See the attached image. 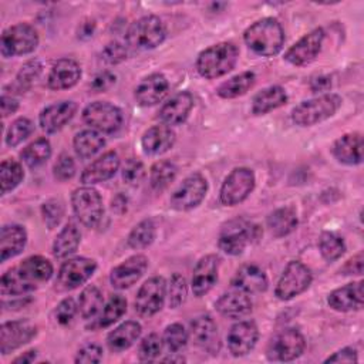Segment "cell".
<instances>
[{
	"mask_svg": "<svg viewBox=\"0 0 364 364\" xmlns=\"http://www.w3.org/2000/svg\"><path fill=\"white\" fill-rule=\"evenodd\" d=\"M127 55H128V47L118 41L107 44L101 53L102 60L108 64H118V63L124 61L127 58Z\"/></svg>",
	"mask_w": 364,
	"mask_h": 364,
	"instance_id": "obj_54",
	"label": "cell"
},
{
	"mask_svg": "<svg viewBox=\"0 0 364 364\" xmlns=\"http://www.w3.org/2000/svg\"><path fill=\"white\" fill-rule=\"evenodd\" d=\"M216 310L229 318H240L245 317L247 314H250L252 309H253V303L249 297L247 293L240 291V290H235V291H229L222 294L216 303H215Z\"/></svg>",
	"mask_w": 364,
	"mask_h": 364,
	"instance_id": "obj_31",
	"label": "cell"
},
{
	"mask_svg": "<svg viewBox=\"0 0 364 364\" xmlns=\"http://www.w3.org/2000/svg\"><path fill=\"white\" fill-rule=\"evenodd\" d=\"M77 111V104L74 101H60L46 107L40 117L38 122L43 131L48 134H54L65 127L67 122L71 121Z\"/></svg>",
	"mask_w": 364,
	"mask_h": 364,
	"instance_id": "obj_21",
	"label": "cell"
},
{
	"mask_svg": "<svg viewBox=\"0 0 364 364\" xmlns=\"http://www.w3.org/2000/svg\"><path fill=\"white\" fill-rule=\"evenodd\" d=\"M324 40L323 28H314L310 33L304 34L299 41H296L284 54L286 61L293 65L303 67L316 60L318 53L321 51Z\"/></svg>",
	"mask_w": 364,
	"mask_h": 364,
	"instance_id": "obj_16",
	"label": "cell"
},
{
	"mask_svg": "<svg viewBox=\"0 0 364 364\" xmlns=\"http://www.w3.org/2000/svg\"><path fill=\"white\" fill-rule=\"evenodd\" d=\"M164 361H171V363H182V361H185V358L183 357H173V355H169V357H166V358H164Z\"/></svg>",
	"mask_w": 364,
	"mask_h": 364,
	"instance_id": "obj_64",
	"label": "cell"
},
{
	"mask_svg": "<svg viewBox=\"0 0 364 364\" xmlns=\"http://www.w3.org/2000/svg\"><path fill=\"white\" fill-rule=\"evenodd\" d=\"M141 330V324L134 320L119 324L107 336V344L109 350L119 353L129 348L139 338Z\"/></svg>",
	"mask_w": 364,
	"mask_h": 364,
	"instance_id": "obj_34",
	"label": "cell"
},
{
	"mask_svg": "<svg viewBox=\"0 0 364 364\" xmlns=\"http://www.w3.org/2000/svg\"><path fill=\"white\" fill-rule=\"evenodd\" d=\"M239 50L233 43L223 41L205 48L196 60V70L200 77L212 80L228 74L237 61Z\"/></svg>",
	"mask_w": 364,
	"mask_h": 364,
	"instance_id": "obj_3",
	"label": "cell"
},
{
	"mask_svg": "<svg viewBox=\"0 0 364 364\" xmlns=\"http://www.w3.org/2000/svg\"><path fill=\"white\" fill-rule=\"evenodd\" d=\"M259 338V330L255 321L246 320L233 324L228 333V348L235 357L249 354Z\"/></svg>",
	"mask_w": 364,
	"mask_h": 364,
	"instance_id": "obj_18",
	"label": "cell"
},
{
	"mask_svg": "<svg viewBox=\"0 0 364 364\" xmlns=\"http://www.w3.org/2000/svg\"><path fill=\"white\" fill-rule=\"evenodd\" d=\"M41 71H43V64L37 58L28 60L27 63H24L21 65L20 71L17 73V77H16L17 87L21 91L28 90L31 87V84L40 77Z\"/></svg>",
	"mask_w": 364,
	"mask_h": 364,
	"instance_id": "obj_48",
	"label": "cell"
},
{
	"mask_svg": "<svg viewBox=\"0 0 364 364\" xmlns=\"http://www.w3.org/2000/svg\"><path fill=\"white\" fill-rule=\"evenodd\" d=\"M101 358H102V348L98 344L88 343L78 350L75 355V363H100Z\"/></svg>",
	"mask_w": 364,
	"mask_h": 364,
	"instance_id": "obj_56",
	"label": "cell"
},
{
	"mask_svg": "<svg viewBox=\"0 0 364 364\" xmlns=\"http://www.w3.org/2000/svg\"><path fill=\"white\" fill-rule=\"evenodd\" d=\"M82 119L92 129L104 134H112L122 124V112L114 104L107 101H95L82 111Z\"/></svg>",
	"mask_w": 364,
	"mask_h": 364,
	"instance_id": "obj_11",
	"label": "cell"
},
{
	"mask_svg": "<svg viewBox=\"0 0 364 364\" xmlns=\"http://www.w3.org/2000/svg\"><path fill=\"white\" fill-rule=\"evenodd\" d=\"M306 340L296 328H284L272 340L267 357L276 361H293L303 354Z\"/></svg>",
	"mask_w": 364,
	"mask_h": 364,
	"instance_id": "obj_15",
	"label": "cell"
},
{
	"mask_svg": "<svg viewBox=\"0 0 364 364\" xmlns=\"http://www.w3.org/2000/svg\"><path fill=\"white\" fill-rule=\"evenodd\" d=\"M191 336L196 346L210 354H218L220 350V338L218 326L209 316H199L191 323Z\"/></svg>",
	"mask_w": 364,
	"mask_h": 364,
	"instance_id": "obj_22",
	"label": "cell"
},
{
	"mask_svg": "<svg viewBox=\"0 0 364 364\" xmlns=\"http://www.w3.org/2000/svg\"><path fill=\"white\" fill-rule=\"evenodd\" d=\"M299 219L293 208H280L267 218V228L274 237H283L297 228Z\"/></svg>",
	"mask_w": 364,
	"mask_h": 364,
	"instance_id": "obj_35",
	"label": "cell"
},
{
	"mask_svg": "<svg viewBox=\"0 0 364 364\" xmlns=\"http://www.w3.org/2000/svg\"><path fill=\"white\" fill-rule=\"evenodd\" d=\"M77 310H78V306L74 301V299H71V297L64 299L63 301H60V304L57 306L55 313H54L57 323H60L63 326L70 324L73 321Z\"/></svg>",
	"mask_w": 364,
	"mask_h": 364,
	"instance_id": "obj_55",
	"label": "cell"
},
{
	"mask_svg": "<svg viewBox=\"0 0 364 364\" xmlns=\"http://www.w3.org/2000/svg\"><path fill=\"white\" fill-rule=\"evenodd\" d=\"M166 297V282L161 276L148 279L138 290L135 299V311L141 317H151L156 314Z\"/></svg>",
	"mask_w": 364,
	"mask_h": 364,
	"instance_id": "obj_13",
	"label": "cell"
},
{
	"mask_svg": "<svg viewBox=\"0 0 364 364\" xmlns=\"http://www.w3.org/2000/svg\"><path fill=\"white\" fill-rule=\"evenodd\" d=\"M24 178L23 168L20 162L14 159H4L0 165V182H1V193H7L13 191Z\"/></svg>",
	"mask_w": 364,
	"mask_h": 364,
	"instance_id": "obj_42",
	"label": "cell"
},
{
	"mask_svg": "<svg viewBox=\"0 0 364 364\" xmlns=\"http://www.w3.org/2000/svg\"><path fill=\"white\" fill-rule=\"evenodd\" d=\"M38 46L36 28L27 23H18L6 28L1 34V54L4 57L33 53Z\"/></svg>",
	"mask_w": 364,
	"mask_h": 364,
	"instance_id": "obj_8",
	"label": "cell"
},
{
	"mask_svg": "<svg viewBox=\"0 0 364 364\" xmlns=\"http://www.w3.org/2000/svg\"><path fill=\"white\" fill-rule=\"evenodd\" d=\"M193 108V97L188 91L175 94L159 109V119L168 125H179L186 121L191 109Z\"/></svg>",
	"mask_w": 364,
	"mask_h": 364,
	"instance_id": "obj_24",
	"label": "cell"
},
{
	"mask_svg": "<svg viewBox=\"0 0 364 364\" xmlns=\"http://www.w3.org/2000/svg\"><path fill=\"white\" fill-rule=\"evenodd\" d=\"M164 344L171 353H178L181 351L186 343H188V333L185 327L179 323L169 324L165 331H164Z\"/></svg>",
	"mask_w": 364,
	"mask_h": 364,
	"instance_id": "obj_47",
	"label": "cell"
},
{
	"mask_svg": "<svg viewBox=\"0 0 364 364\" xmlns=\"http://www.w3.org/2000/svg\"><path fill=\"white\" fill-rule=\"evenodd\" d=\"M37 333L36 326L27 320L6 321L0 327V351L9 354L10 351L27 344Z\"/></svg>",
	"mask_w": 364,
	"mask_h": 364,
	"instance_id": "obj_17",
	"label": "cell"
},
{
	"mask_svg": "<svg viewBox=\"0 0 364 364\" xmlns=\"http://www.w3.org/2000/svg\"><path fill=\"white\" fill-rule=\"evenodd\" d=\"M220 257L216 255H206L196 263L192 274V291L196 297L205 296L218 282Z\"/></svg>",
	"mask_w": 364,
	"mask_h": 364,
	"instance_id": "obj_20",
	"label": "cell"
},
{
	"mask_svg": "<svg viewBox=\"0 0 364 364\" xmlns=\"http://www.w3.org/2000/svg\"><path fill=\"white\" fill-rule=\"evenodd\" d=\"M357 361H358L357 351L353 347H344L324 360V363H357Z\"/></svg>",
	"mask_w": 364,
	"mask_h": 364,
	"instance_id": "obj_58",
	"label": "cell"
},
{
	"mask_svg": "<svg viewBox=\"0 0 364 364\" xmlns=\"http://www.w3.org/2000/svg\"><path fill=\"white\" fill-rule=\"evenodd\" d=\"M53 276V264L43 256H30L9 269L0 280L3 296H23Z\"/></svg>",
	"mask_w": 364,
	"mask_h": 364,
	"instance_id": "obj_1",
	"label": "cell"
},
{
	"mask_svg": "<svg viewBox=\"0 0 364 364\" xmlns=\"http://www.w3.org/2000/svg\"><path fill=\"white\" fill-rule=\"evenodd\" d=\"M97 263L88 257H73L63 263L57 276V287L68 291L84 284L95 272Z\"/></svg>",
	"mask_w": 364,
	"mask_h": 364,
	"instance_id": "obj_14",
	"label": "cell"
},
{
	"mask_svg": "<svg viewBox=\"0 0 364 364\" xmlns=\"http://www.w3.org/2000/svg\"><path fill=\"white\" fill-rule=\"evenodd\" d=\"M262 229L245 219H233L228 222L219 235V247L226 255H242L245 247L260 237Z\"/></svg>",
	"mask_w": 364,
	"mask_h": 364,
	"instance_id": "obj_6",
	"label": "cell"
},
{
	"mask_svg": "<svg viewBox=\"0 0 364 364\" xmlns=\"http://www.w3.org/2000/svg\"><path fill=\"white\" fill-rule=\"evenodd\" d=\"M148 267V259L144 255H134L112 269L109 282L115 289L124 290L135 284Z\"/></svg>",
	"mask_w": 364,
	"mask_h": 364,
	"instance_id": "obj_19",
	"label": "cell"
},
{
	"mask_svg": "<svg viewBox=\"0 0 364 364\" xmlns=\"http://www.w3.org/2000/svg\"><path fill=\"white\" fill-rule=\"evenodd\" d=\"M50 156H51V145L46 138L36 139L21 151V159L30 168H37L43 165Z\"/></svg>",
	"mask_w": 364,
	"mask_h": 364,
	"instance_id": "obj_41",
	"label": "cell"
},
{
	"mask_svg": "<svg viewBox=\"0 0 364 364\" xmlns=\"http://www.w3.org/2000/svg\"><path fill=\"white\" fill-rule=\"evenodd\" d=\"M33 129H34V125L28 118L20 117V118L14 119L7 129L6 144L9 146H17L18 144H21L24 139H27L30 136Z\"/></svg>",
	"mask_w": 364,
	"mask_h": 364,
	"instance_id": "obj_46",
	"label": "cell"
},
{
	"mask_svg": "<svg viewBox=\"0 0 364 364\" xmlns=\"http://www.w3.org/2000/svg\"><path fill=\"white\" fill-rule=\"evenodd\" d=\"M166 37V28L156 16H144L134 21L127 34L125 46L132 50H152L158 47Z\"/></svg>",
	"mask_w": 364,
	"mask_h": 364,
	"instance_id": "obj_5",
	"label": "cell"
},
{
	"mask_svg": "<svg viewBox=\"0 0 364 364\" xmlns=\"http://www.w3.org/2000/svg\"><path fill=\"white\" fill-rule=\"evenodd\" d=\"M155 225L151 219L141 220L129 233L128 245L132 249H145L148 247L155 239Z\"/></svg>",
	"mask_w": 364,
	"mask_h": 364,
	"instance_id": "obj_43",
	"label": "cell"
},
{
	"mask_svg": "<svg viewBox=\"0 0 364 364\" xmlns=\"http://www.w3.org/2000/svg\"><path fill=\"white\" fill-rule=\"evenodd\" d=\"M127 203H128V199H127L124 195L118 193V195L112 199V202H111V209L115 210L117 213H124V212L127 210Z\"/></svg>",
	"mask_w": 364,
	"mask_h": 364,
	"instance_id": "obj_62",
	"label": "cell"
},
{
	"mask_svg": "<svg viewBox=\"0 0 364 364\" xmlns=\"http://www.w3.org/2000/svg\"><path fill=\"white\" fill-rule=\"evenodd\" d=\"M41 215L48 226V229H53L58 226L64 216V205L60 199H50L41 206Z\"/></svg>",
	"mask_w": 364,
	"mask_h": 364,
	"instance_id": "obj_51",
	"label": "cell"
},
{
	"mask_svg": "<svg viewBox=\"0 0 364 364\" xmlns=\"http://www.w3.org/2000/svg\"><path fill=\"white\" fill-rule=\"evenodd\" d=\"M80 78V64L71 58H61L53 64L47 77V84L51 90H67L74 87Z\"/></svg>",
	"mask_w": 364,
	"mask_h": 364,
	"instance_id": "obj_25",
	"label": "cell"
},
{
	"mask_svg": "<svg viewBox=\"0 0 364 364\" xmlns=\"http://www.w3.org/2000/svg\"><path fill=\"white\" fill-rule=\"evenodd\" d=\"M255 81H256L255 73L245 71V73H240V74L229 78L228 81L222 82L216 92L220 98H225V100L237 98V97L246 94L253 87Z\"/></svg>",
	"mask_w": 364,
	"mask_h": 364,
	"instance_id": "obj_38",
	"label": "cell"
},
{
	"mask_svg": "<svg viewBox=\"0 0 364 364\" xmlns=\"http://www.w3.org/2000/svg\"><path fill=\"white\" fill-rule=\"evenodd\" d=\"M119 168V156L114 151H108L91 162L81 173L84 185H94L111 179Z\"/></svg>",
	"mask_w": 364,
	"mask_h": 364,
	"instance_id": "obj_23",
	"label": "cell"
},
{
	"mask_svg": "<svg viewBox=\"0 0 364 364\" xmlns=\"http://www.w3.org/2000/svg\"><path fill=\"white\" fill-rule=\"evenodd\" d=\"M162 344H164V340L158 334L152 333V334L146 336L139 344V351H138L139 360L141 361H154L161 354Z\"/></svg>",
	"mask_w": 364,
	"mask_h": 364,
	"instance_id": "obj_50",
	"label": "cell"
},
{
	"mask_svg": "<svg viewBox=\"0 0 364 364\" xmlns=\"http://www.w3.org/2000/svg\"><path fill=\"white\" fill-rule=\"evenodd\" d=\"M188 294V287H186V280L182 274L173 273L171 280H169V287H168V304L171 309L179 307Z\"/></svg>",
	"mask_w": 364,
	"mask_h": 364,
	"instance_id": "obj_49",
	"label": "cell"
},
{
	"mask_svg": "<svg viewBox=\"0 0 364 364\" xmlns=\"http://www.w3.org/2000/svg\"><path fill=\"white\" fill-rule=\"evenodd\" d=\"M255 173L249 168H235L223 181L219 199L225 206H235L243 202L255 188Z\"/></svg>",
	"mask_w": 364,
	"mask_h": 364,
	"instance_id": "obj_9",
	"label": "cell"
},
{
	"mask_svg": "<svg viewBox=\"0 0 364 364\" xmlns=\"http://www.w3.org/2000/svg\"><path fill=\"white\" fill-rule=\"evenodd\" d=\"M27 243V232L20 225H6L0 233V259L6 262L20 255Z\"/></svg>",
	"mask_w": 364,
	"mask_h": 364,
	"instance_id": "obj_32",
	"label": "cell"
},
{
	"mask_svg": "<svg viewBox=\"0 0 364 364\" xmlns=\"http://www.w3.org/2000/svg\"><path fill=\"white\" fill-rule=\"evenodd\" d=\"M17 108H18V101L11 95L3 94V97H1V115H3V118L9 117L10 114H14L17 111Z\"/></svg>",
	"mask_w": 364,
	"mask_h": 364,
	"instance_id": "obj_60",
	"label": "cell"
},
{
	"mask_svg": "<svg viewBox=\"0 0 364 364\" xmlns=\"http://www.w3.org/2000/svg\"><path fill=\"white\" fill-rule=\"evenodd\" d=\"M81 240V233L74 223H67L57 235L53 243V255L57 259H64L73 255Z\"/></svg>",
	"mask_w": 364,
	"mask_h": 364,
	"instance_id": "obj_37",
	"label": "cell"
},
{
	"mask_svg": "<svg viewBox=\"0 0 364 364\" xmlns=\"http://www.w3.org/2000/svg\"><path fill=\"white\" fill-rule=\"evenodd\" d=\"M175 139L176 136L171 127L162 124L148 128L141 138V145L145 154L161 155L173 146Z\"/></svg>",
	"mask_w": 364,
	"mask_h": 364,
	"instance_id": "obj_28",
	"label": "cell"
},
{
	"mask_svg": "<svg viewBox=\"0 0 364 364\" xmlns=\"http://www.w3.org/2000/svg\"><path fill=\"white\" fill-rule=\"evenodd\" d=\"M327 303L331 309L337 311H351L358 310L363 307V282L348 283L343 287L333 290L328 297Z\"/></svg>",
	"mask_w": 364,
	"mask_h": 364,
	"instance_id": "obj_27",
	"label": "cell"
},
{
	"mask_svg": "<svg viewBox=\"0 0 364 364\" xmlns=\"http://www.w3.org/2000/svg\"><path fill=\"white\" fill-rule=\"evenodd\" d=\"M267 276L256 264H243L232 279V286L247 294L262 293L267 289Z\"/></svg>",
	"mask_w": 364,
	"mask_h": 364,
	"instance_id": "obj_30",
	"label": "cell"
},
{
	"mask_svg": "<svg viewBox=\"0 0 364 364\" xmlns=\"http://www.w3.org/2000/svg\"><path fill=\"white\" fill-rule=\"evenodd\" d=\"M243 40L255 54L272 57L282 50L284 44V31L276 18L264 17L245 30Z\"/></svg>",
	"mask_w": 364,
	"mask_h": 364,
	"instance_id": "obj_2",
	"label": "cell"
},
{
	"mask_svg": "<svg viewBox=\"0 0 364 364\" xmlns=\"http://www.w3.org/2000/svg\"><path fill=\"white\" fill-rule=\"evenodd\" d=\"M334 158L344 165H358L363 162V136L351 132L340 136L331 148Z\"/></svg>",
	"mask_w": 364,
	"mask_h": 364,
	"instance_id": "obj_29",
	"label": "cell"
},
{
	"mask_svg": "<svg viewBox=\"0 0 364 364\" xmlns=\"http://www.w3.org/2000/svg\"><path fill=\"white\" fill-rule=\"evenodd\" d=\"M330 87H331L330 77H317L310 84L311 91H327L330 90Z\"/></svg>",
	"mask_w": 364,
	"mask_h": 364,
	"instance_id": "obj_61",
	"label": "cell"
},
{
	"mask_svg": "<svg viewBox=\"0 0 364 364\" xmlns=\"http://www.w3.org/2000/svg\"><path fill=\"white\" fill-rule=\"evenodd\" d=\"M36 353H37L36 350H28V351L23 353L21 355L16 357V358L13 360V363H14V364H20V363H23V364H26V363H31V361H34V360H36V355H37Z\"/></svg>",
	"mask_w": 364,
	"mask_h": 364,
	"instance_id": "obj_63",
	"label": "cell"
},
{
	"mask_svg": "<svg viewBox=\"0 0 364 364\" xmlns=\"http://www.w3.org/2000/svg\"><path fill=\"white\" fill-rule=\"evenodd\" d=\"M102 304H104V299L100 289L95 286H87L81 291L77 306L81 317L85 320H90V318H94L98 313H101L104 307Z\"/></svg>",
	"mask_w": 364,
	"mask_h": 364,
	"instance_id": "obj_39",
	"label": "cell"
},
{
	"mask_svg": "<svg viewBox=\"0 0 364 364\" xmlns=\"http://www.w3.org/2000/svg\"><path fill=\"white\" fill-rule=\"evenodd\" d=\"M53 171H54L55 179H58L61 182L71 179L75 175L74 159L68 154H61L57 158V161H55V164L53 166Z\"/></svg>",
	"mask_w": 364,
	"mask_h": 364,
	"instance_id": "obj_53",
	"label": "cell"
},
{
	"mask_svg": "<svg viewBox=\"0 0 364 364\" xmlns=\"http://www.w3.org/2000/svg\"><path fill=\"white\" fill-rule=\"evenodd\" d=\"M208 192V182L200 173H192L171 195L169 205L175 210H191L196 208Z\"/></svg>",
	"mask_w": 364,
	"mask_h": 364,
	"instance_id": "obj_12",
	"label": "cell"
},
{
	"mask_svg": "<svg viewBox=\"0 0 364 364\" xmlns=\"http://www.w3.org/2000/svg\"><path fill=\"white\" fill-rule=\"evenodd\" d=\"M178 168L171 161H158L151 166L149 182L154 191H164L176 178Z\"/></svg>",
	"mask_w": 364,
	"mask_h": 364,
	"instance_id": "obj_40",
	"label": "cell"
},
{
	"mask_svg": "<svg viewBox=\"0 0 364 364\" xmlns=\"http://www.w3.org/2000/svg\"><path fill=\"white\" fill-rule=\"evenodd\" d=\"M71 205L77 219L85 228H95L104 213L102 199L97 189L91 186L77 188L71 195Z\"/></svg>",
	"mask_w": 364,
	"mask_h": 364,
	"instance_id": "obj_7",
	"label": "cell"
},
{
	"mask_svg": "<svg viewBox=\"0 0 364 364\" xmlns=\"http://www.w3.org/2000/svg\"><path fill=\"white\" fill-rule=\"evenodd\" d=\"M311 280L313 276L310 269L301 262L291 260L284 267L277 282L274 294L280 300H290L303 293L304 290H307L309 286L311 284Z\"/></svg>",
	"mask_w": 364,
	"mask_h": 364,
	"instance_id": "obj_10",
	"label": "cell"
},
{
	"mask_svg": "<svg viewBox=\"0 0 364 364\" xmlns=\"http://www.w3.org/2000/svg\"><path fill=\"white\" fill-rule=\"evenodd\" d=\"M341 97L337 94H323L311 100L301 101L291 111V119L296 125L311 127L333 117L341 107Z\"/></svg>",
	"mask_w": 364,
	"mask_h": 364,
	"instance_id": "obj_4",
	"label": "cell"
},
{
	"mask_svg": "<svg viewBox=\"0 0 364 364\" xmlns=\"http://www.w3.org/2000/svg\"><path fill=\"white\" fill-rule=\"evenodd\" d=\"M287 102V94L280 85H270L259 91L252 101V112L255 115L267 114Z\"/></svg>",
	"mask_w": 364,
	"mask_h": 364,
	"instance_id": "obj_33",
	"label": "cell"
},
{
	"mask_svg": "<svg viewBox=\"0 0 364 364\" xmlns=\"http://www.w3.org/2000/svg\"><path fill=\"white\" fill-rule=\"evenodd\" d=\"M318 249H320L321 256L327 262H334L338 257H341L343 253L346 252V243H344L343 237H340L338 235H336L333 232H324L320 236Z\"/></svg>",
	"mask_w": 364,
	"mask_h": 364,
	"instance_id": "obj_44",
	"label": "cell"
},
{
	"mask_svg": "<svg viewBox=\"0 0 364 364\" xmlns=\"http://www.w3.org/2000/svg\"><path fill=\"white\" fill-rule=\"evenodd\" d=\"M74 151L81 159L94 156L105 145L104 136L95 129H84L74 136Z\"/></svg>",
	"mask_w": 364,
	"mask_h": 364,
	"instance_id": "obj_36",
	"label": "cell"
},
{
	"mask_svg": "<svg viewBox=\"0 0 364 364\" xmlns=\"http://www.w3.org/2000/svg\"><path fill=\"white\" fill-rule=\"evenodd\" d=\"M114 84H115V75L109 71H102L94 77L91 82V88L97 92H101L111 88Z\"/></svg>",
	"mask_w": 364,
	"mask_h": 364,
	"instance_id": "obj_57",
	"label": "cell"
},
{
	"mask_svg": "<svg viewBox=\"0 0 364 364\" xmlns=\"http://www.w3.org/2000/svg\"><path fill=\"white\" fill-rule=\"evenodd\" d=\"M145 176V168L141 161L129 158L122 168V179L129 186H136Z\"/></svg>",
	"mask_w": 364,
	"mask_h": 364,
	"instance_id": "obj_52",
	"label": "cell"
},
{
	"mask_svg": "<svg viewBox=\"0 0 364 364\" xmlns=\"http://www.w3.org/2000/svg\"><path fill=\"white\" fill-rule=\"evenodd\" d=\"M127 311V300L121 294H114L109 297L107 304L100 313L98 327H108L114 324Z\"/></svg>",
	"mask_w": 364,
	"mask_h": 364,
	"instance_id": "obj_45",
	"label": "cell"
},
{
	"mask_svg": "<svg viewBox=\"0 0 364 364\" xmlns=\"http://www.w3.org/2000/svg\"><path fill=\"white\" fill-rule=\"evenodd\" d=\"M363 253H357L355 256H353L350 260H347V263L341 267V273L343 274H361L363 273Z\"/></svg>",
	"mask_w": 364,
	"mask_h": 364,
	"instance_id": "obj_59",
	"label": "cell"
},
{
	"mask_svg": "<svg viewBox=\"0 0 364 364\" xmlns=\"http://www.w3.org/2000/svg\"><path fill=\"white\" fill-rule=\"evenodd\" d=\"M168 80L162 74H149L135 88V100L142 107L155 105L164 100V97L168 92Z\"/></svg>",
	"mask_w": 364,
	"mask_h": 364,
	"instance_id": "obj_26",
	"label": "cell"
}]
</instances>
